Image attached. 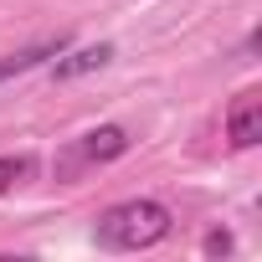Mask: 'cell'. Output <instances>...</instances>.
<instances>
[{"label": "cell", "mask_w": 262, "mask_h": 262, "mask_svg": "<svg viewBox=\"0 0 262 262\" xmlns=\"http://www.w3.org/2000/svg\"><path fill=\"white\" fill-rule=\"evenodd\" d=\"M21 175H31V160H0V190H11Z\"/></svg>", "instance_id": "cell-6"}, {"label": "cell", "mask_w": 262, "mask_h": 262, "mask_svg": "<svg viewBox=\"0 0 262 262\" xmlns=\"http://www.w3.org/2000/svg\"><path fill=\"white\" fill-rule=\"evenodd\" d=\"M226 247H231V236H221V231H211V236H206V252H226Z\"/></svg>", "instance_id": "cell-7"}, {"label": "cell", "mask_w": 262, "mask_h": 262, "mask_svg": "<svg viewBox=\"0 0 262 262\" xmlns=\"http://www.w3.org/2000/svg\"><path fill=\"white\" fill-rule=\"evenodd\" d=\"M123 149H128V134H123L118 123H103V128H93V134H82V144L72 149V160L77 165H108Z\"/></svg>", "instance_id": "cell-3"}, {"label": "cell", "mask_w": 262, "mask_h": 262, "mask_svg": "<svg viewBox=\"0 0 262 262\" xmlns=\"http://www.w3.org/2000/svg\"><path fill=\"white\" fill-rule=\"evenodd\" d=\"M62 52H67V31L41 36V41H31V47L11 52V57H0V82H6V77H16V72H31V67H41L47 57H62Z\"/></svg>", "instance_id": "cell-4"}, {"label": "cell", "mask_w": 262, "mask_h": 262, "mask_svg": "<svg viewBox=\"0 0 262 262\" xmlns=\"http://www.w3.org/2000/svg\"><path fill=\"white\" fill-rule=\"evenodd\" d=\"M113 57V47L108 41H98V47H82V52H72V57H62L57 62V77L67 82V77H82V72H93V67H103Z\"/></svg>", "instance_id": "cell-5"}, {"label": "cell", "mask_w": 262, "mask_h": 262, "mask_svg": "<svg viewBox=\"0 0 262 262\" xmlns=\"http://www.w3.org/2000/svg\"><path fill=\"white\" fill-rule=\"evenodd\" d=\"M170 236V211L160 201H123L98 216V247L108 252H144Z\"/></svg>", "instance_id": "cell-1"}, {"label": "cell", "mask_w": 262, "mask_h": 262, "mask_svg": "<svg viewBox=\"0 0 262 262\" xmlns=\"http://www.w3.org/2000/svg\"><path fill=\"white\" fill-rule=\"evenodd\" d=\"M226 139H231L236 149H252V144L262 139V93H257V88H247V93H236V98H231Z\"/></svg>", "instance_id": "cell-2"}]
</instances>
